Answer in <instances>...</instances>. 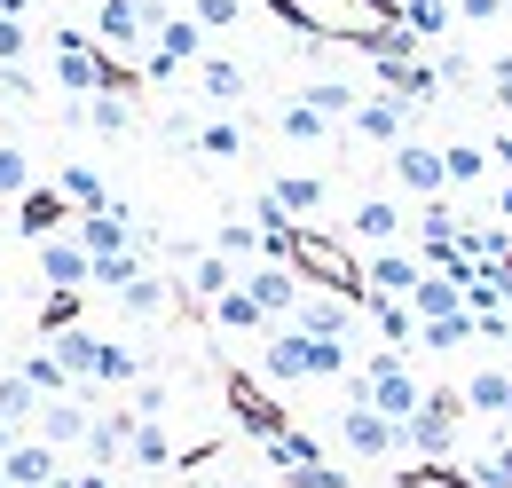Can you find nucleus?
I'll list each match as a JSON object with an SVG mask.
<instances>
[{
    "label": "nucleus",
    "instance_id": "f257e3e1",
    "mask_svg": "<svg viewBox=\"0 0 512 488\" xmlns=\"http://www.w3.org/2000/svg\"><path fill=\"white\" fill-rule=\"evenodd\" d=\"M347 402H371L386 426H410V418L426 410V386L410 378V363H402V355H371V363L347 378Z\"/></svg>",
    "mask_w": 512,
    "mask_h": 488
},
{
    "label": "nucleus",
    "instance_id": "f03ea898",
    "mask_svg": "<svg viewBox=\"0 0 512 488\" xmlns=\"http://www.w3.org/2000/svg\"><path fill=\"white\" fill-rule=\"evenodd\" d=\"M457 426H465V394H457V386H426V410L402 426V449H410V457H449V449H457Z\"/></svg>",
    "mask_w": 512,
    "mask_h": 488
},
{
    "label": "nucleus",
    "instance_id": "7ed1b4c3",
    "mask_svg": "<svg viewBox=\"0 0 512 488\" xmlns=\"http://www.w3.org/2000/svg\"><path fill=\"white\" fill-rule=\"evenodd\" d=\"M339 449L363 465H386V457H402V426H386L371 402H339Z\"/></svg>",
    "mask_w": 512,
    "mask_h": 488
},
{
    "label": "nucleus",
    "instance_id": "20e7f679",
    "mask_svg": "<svg viewBox=\"0 0 512 488\" xmlns=\"http://www.w3.org/2000/svg\"><path fill=\"white\" fill-rule=\"evenodd\" d=\"M79 252L87 260H119V252H142V229H134V205L111 197V213H79Z\"/></svg>",
    "mask_w": 512,
    "mask_h": 488
},
{
    "label": "nucleus",
    "instance_id": "39448f33",
    "mask_svg": "<svg viewBox=\"0 0 512 488\" xmlns=\"http://www.w3.org/2000/svg\"><path fill=\"white\" fill-rule=\"evenodd\" d=\"M237 292H245L268 323H292V307H300V276H292L284 260H253V268L237 276Z\"/></svg>",
    "mask_w": 512,
    "mask_h": 488
},
{
    "label": "nucleus",
    "instance_id": "423d86ee",
    "mask_svg": "<svg viewBox=\"0 0 512 488\" xmlns=\"http://www.w3.org/2000/svg\"><path fill=\"white\" fill-rule=\"evenodd\" d=\"M71 465L48 449V441H32V433H16V449L0 457V488H56Z\"/></svg>",
    "mask_w": 512,
    "mask_h": 488
},
{
    "label": "nucleus",
    "instance_id": "0eeeda50",
    "mask_svg": "<svg viewBox=\"0 0 512 488\" xmlns=\"http://www.w3.org/2000/svg\"><path fill=\"white\" fill-rule=\"evenodd\" d=\"M355 315H363V307L347 300V292H300L292 331H308V339H347V331H355Z\"/></svg>",
    "mask_w": 512,
    "mask_h": 488
},
{
    "label": "nucleus",
    "instance_id": "6e6552de",
    "mask_svg": "<svg viewBox=\"0 0 512 488\" xmlns=\"http://www.w3.org/2000/svg\"><path fill=\"white\" fill-rule=\"evenodd\" d=\"M87 394H64V402H40V418H32V441H48L56 457L64 449H87Z\"/></svg>",
    "mask_w": 512,
    "mask_h": 488
},
{
    "label": "nucleus",
    "instance_id": "1a4fd4ad",
    "mask_svg": "<svg viewBox=\"0 0 512 488\" xmlns=\"http://www.w3.org/2000/svg\"><path fill=\"white\" fill-rule=\"evenodd\" d=\"M64 221H79V213L64 205V189H24V205H16V237L24 244H56Z\"/></svg>",
    "mask_w": 512,
    "mask_h": 488
},
{
    "label": "nucleus",
    "instance_id": "9d476101",
    "mask_svg": "<svg viewBox=\"0 0 512 488\" xmlns=\"http://www.w3.org/2000/svg\"><path fill=\"white\" fill-rule=\"evenodd\" d=\"M426 284V260L418 252H371V268H363V292L371 300H410Z\"/></svg>",
    "mask_w": 512,
    "mask_h": 488
},
{
    "label": "nucleus",
    "instance_id": "9b49d317",
    "mask_svg": "<svg viewBox=\"0 0 512 488\" xmlns=\"http://www.w3.org/2000/svg\"><path fill=\"white\" fill-rule=\"evenodd\" d=\"M260 378H268V386H300V378H308V331L276 323V331L260 339Z\"/></svg>",
    "mask_w": 512,
    "mask_h": 488
},
{
    "label": "nucleus",
    "instance_id": "f8f14e48",
    "mask_svg": "<svg viewBox=\"0 0 512 488\" xmlns=\"http://www.w3.org/2000/svg\"><path fill=\"white\" fill-rule=\"evenodd\" d=\"M394 182L410 189V197H442L449 189V174H442V150H426V142H394Z\"/></svg>",
    "mask_w": 512,
    "mask_h": 488
},
{
    "label": "nucleus",
    "instance_id": "ddd939ff",
    "mask_svg": "<svg viewBox=\"0 0 512 488\" xmlns=\"http://www.w3.org/2000/svg\"><path fill=\"white\" fill-rule=\"evenodd\" d=\"M127 441H134V410H95V418H87V465H95V473L127 465Z\"/></svg>",
    "mask_w": 512,
    "mask_h": 488
},
{
    "label": "nucleus",
    "instance_id": "4468645a",
    "mask_svg": "<svg viewBox=\"0 0 512 488\" xmlns=\"http://www.w3.org/2000/svg\"><path fill=\"white\" fill-rule=\"evenodd\" d=\"M127 465H134V481H150V473H174V465H182V457H174V433L158 426V418H134Z\"/></svg>",
    "mask_w": 512,
    "mask_h": 488
},
{
    "label": "nucleus",
    "instance_id": "2eb2a0df",
    "mask_svg": "<svg viewBox=\"0 0 512 488\" xmlns=\"http://www.w3.org/2000/svg\"><path fill=\"white\" fill-rule=\"evenodd\" d=\"M150 48H158V56L174 63V71H182V63H205V24H197V16H158V32H150Z\"/></svg>",
    "mask_w": 512,
    "mask_h": 488
},
{
    "label": "nucleus",
    "instance_id": "dca6fc26",
    "mask_svg": "<svg viewBox=\"0 0 512 488\" xmlns=\"http://www.w3.org/2000/svg\"><path fill=\"white\" fill-rule=\"evenodd\" d=\"M87 276H95V268H87V252L71 237L40 244V284H48V292H87Z\"/></svg>",
    "mask_w": 512,
    "mask_h": 488
},
{
    "label": "nucleus",
    "instance_id": "f3484780",
    "mask_svg": "<svg viewBox=\"0 0 512 488\" xmlns=\"http://www.w3.org/2000/svg\"><path fill=\"white\" fill-rule=\"evenodd\" d=\"M48 355H56V363H64V378L87 394V386H95V355H103V339L79 323V331H56V339H48Z\"/></svg>",
    "mask_w": 512,
    "mask_h": 488
},
{
    "label": "nucleus",
    "instance_id": "a211bd4d",
    "mask_svg": "<svg viewBox=\"0 0 512 488\" xmlns=\"http://www.w3.org/2000/svg\"><path fill=\"white\" fill-rule=\"evenodd\" d=\"M355 134H363V142H386V150H394V142H402V126H410V111H402V103H394V95H363V103H355Z\"/></svg>",
    "mask_w": 512,
    "mask_h": 488
},
{
    "label": "nucleus",
    "instance_id": "6ab92c4d",
    "mask_svg": "<svg viewBox=\"0 0 512 488\" xmlns=\"http://www.w3.org/2000/svg\"><path fill=\"white\" fill-rule=\"evenodd\" d=\"M347 229H355L363 244H379V252H394V237H402V205H394V197H363V205L347 213Z\"/></svg>",
    "mask_w": 512,
    "mask_h": 488
},
{
    "label": "nucleus",
    "instance_id": "aec40b11",
    "mask_svg": "<svg viewBox=\"0 0 512 488\" xmlns=\"http://www.w3.org/2000/svg\"><path fill=\"white\" fill-rule=\"evenodd\" d=\"M363 315H371V331L386 339V355L418 347V315H410V300H371V292H363Z\"/></svg>",
    "mask_w": 512,
    "mask_h": 488
},
{
    "label": "nucleus",
    "instance_id": "412c9836",
    "mask_svg": "<svg viewBox=\"0 0 512 488\" xmlns=\"http://www.w3.org/2000/svg\"><path fill=\"white\" fill-rule=\"evenodd\" d=\"M237 276H245V268H237V260H221V252H190V300H229V292H237Z\"/></svg>",
    "mask_w": 512,
    "mask_h": 488
},
{
    "label": "nucleus",
    "instance_id": "4be33fe9",
    "mask_svg": "<svg viewBox=\"0 0 512 488\" xmlns=\"http://www.w3.org/2000/svg\"><path fill=\"white\" fill-rule=\"evenodd\" d=\"M56 189H64L71 213H111V189H103V174H95L87 158H71L64 174H56Z\"/></svg>",
    "mask_w": 512,
    "mask_h": 488
},
{
    "label": "nucleus",
    "instance_id": "5701e85b",
    "mask_svg": "<svg viewBox=\"0 0 512 488\" xmlns=\"http://www.w3.org/2000/svg\"><path fill=\"white\" fill-rule=\"evenodd\" d=\"M410 315H418V323H442V315H465V284H457V276H434V268H426V284L410 292Z\"/></svg>",
    "mask_w": 512,
    "mask_h": 488
},
{
    "label": "nucleus",
    "instance_id": "b1692460",
    "mask_svg": "<svg viewBox=\"0 0 512 488\" xmlns=\"http://www.w3.org/2000/svg\"><path fill=\"white\" fill-rule=\"evenodd\" d=\"M260 457H268V465H276L284 481H292V473H308V465H323V449L308 441V433H292V426H276V433H268V441H260Z\"/></svg>",
    "mask_w": 512,
    "mask_h": 488
},
{
    "label": "nucleus",
    "instance_id": "393cba45",
    "mask_svg": "<svg viewBox=\"0 0 512 488\" xmlns=\"http://www.w3.org/2000/svg\"><path fill=\"white\" fill-rule=\"evenodd\" d=\"M457 394H465L473 418H505V410H512V370H473Z\"/></svg>",
    "mask_w": 512,
    "mask_h": 488
},
{
    "label": "nucleus",
    "instance_id": "a878e982",
    "mask_svg": "<svg viewBox=\"0 0 512 488\" xmlns=\"http://www.w3.org/2000/svg\"><path fill=\"white\" fill-rule=\"evenodd\" d=\"M245 87H253L245 63H229V56H205V63H197V95H205V103H237Z\"/></svg>",
    "mask_w": 512,
    "mask_h": 488
},
{
    "label": "nucleus",
    "instance_id": "bb28decb",
    "mask_svg": "<svg viewBox=\"0 0 512 488\" xmlns=\"http://www.w3.org/2000/svg\"><path fill=\"white\" fill-rule=\"evenodd\" d=\"M300 103H308V111H316V119H355V103H363V95H355V87H347V79H308V87H300Z\"/></svg>",
    "mask_w": 512,
    "mask_h": 488
},
{
    "label": "nucleus",
    "instance_id": "cd10ccee",
    "mask_svg": "<svg viewBox=\"0 0 512 488\" xmlns=\"http://www.w3.org/2000/svg\"><path fill=\"white\" fill-rule=\"evenodd\" d=\"M16 378H24V386H32L40 402H64V394H79V386L64 378V363H56L48 347H40V355H24V363H16Z\"/></svg>",
    "mask_w": 512,
    "mask_h": 488
},
{
    "label": "nucleus",
    "instance_id": "c85d7f7f",
    "mask_svg": "<svg viewBox=\"0 0 512 488\" xmlns=\"http://www.w3.org/2000/svg\"><path fill=\"white\" fill-rule=\"evenodd\" d=\"M457 24V0H402V32L410 40H442Z\"/></svg>",
    "mask_w": 512,
    "mask_h": 488
},
{
    "label": "nucleus",
    "instance_id": "c756f323",
    "mask_svg": "<svg viewBox=\"0 0 512 488\" xmlns=\"http://www.w3.org/2000/svg\"><path fill=\"white\" fill-rule=\"evenodd\" d=\"M71 119H79V126H95V134H127V126H134V103L119 95V87H111V95H95V103H79Z\"/></svg>",
    "mask_w": 512,
    "mask_h": 488
},
{
    "label": "nucleus",
    "instance_id": "7c9ffc66",
    "mask_svg": "<svg viewBox=\"0 0 512 488\" xmlns=\"http://www.w3.org/2000/svg\"><path fill=\"white\" fill-rule=\"evenodd\" d=\"M268 197L284 205V221H300V213H316V205H323V182H316V174H276Z\"/></svg>",
    "mask_w": 512,
    "mask_h": 488
},
{
    "label": "nucleus",
    "instance_id": "2f4dec72",
    "mask_svg": "<svg viewBox=\"0 0 512 488\" xmlns=\"http://www.w3.org/2000/svg\"><path fill=\"white\" fill-rule=\"evenodd\" d=\"M32 418H40V394H32V386H24V378H16V370H0V426H32Z\"/></svg>",
    "mask_w": 512,
    "mask_h": 488
},
{
    "label": "nucleus",
    "instance_id": "473e14b6",
    "mask_svg": "<svg viewBox=\"0 0 512 488\" xmlns=\"http://www.w3.org/2000/svg\"><path fill=\"white\" fill-rule=\"evenodd\" d=\"M95 386H142V355L119 347V339H103V355H95Z\"/></svg>",
    "mask_w": 512,
    "mask_h": 488
},
{
    "label": "nucleus",
    "instance_id": "72a5a7b5",
    "mask_svg": "<svg viewBox=\"0 0 512 488\" xmlns=\"http://www.w3.org/2000/svg\"><path fill=\"white\" fill-rule=\"evenodd\" d=\"M465 339H481V323H473V307H465V315H442V323H418V347H434V355H449V347H465Z\"/></svg>",
    "mask_w": 512,
    "mask_h": 488
},
{
    "label": "nucleus",
    "instance_id": "f704fd0d",
    "mask_svg": "<svg viewBox=\"0 0 512 488\" xmlns=\"http://www.w3.org/2000/svg\"><path fill=\"white\" fill-rule=\"evenodd\" d=\"M442 174H449V189H473L481 174H489V150H481V142H449V150H442Z\"/></svg>",
    "mask_w": 512,
    "mask_h": 488
},
{
    "label": "nucleus",
    "instance_id": "c9c22d12",
    "mask_svg": "<svg viewBox=\"0 0 512 488\" xmlns=\"http://www.w3.org/2000/svg\"><path fill=\"white\" fill-rule=\"evenodd\" d=\"M119 307H127V315H142V323H158V315H166V276H150V268H142L127 292H119Z\"/></svg>",
    "mask_w": 512,
    "mask_h": 488
},
{
    "label": "nucleus",
    "instance_id": "e433bc0d",
    "mask_svg": "<svg viewBox=\"0 0 512 488\" xmlns=\"http://www.w3.org/2000/svg\"><path fill=\"white\" fill-rule=\"evenodd\" d=\"M197 150H205L213 166H229V158H245V126H237V119H213V126H197Z\"/></svg>",
    "mask_w": 512,
    "mask_h": 488
},
{
    "label": "nucleus",
    "instance_id": "4c0bfd02",
    "mask_svg": "<svg viewBox=\"0 0 512 488\" xmlns=\"http://www.w3.org/2000/svg\"><path fill=\"white\" fill-rule=\"evenodd\" d=\"M308 378H355L347 339H308Z\"/></svg>",
    "mask_w": 512,
    "mask_h": 488
},
{
    "label": "nucleus",
    "instance_id": "58836bf2",
    "mask_svg": "<svg viewBox=\"0 0 512 488\" xmlns=\"http://www.w3.org/2000/svg\"><path fill=\"white\" fill-rule=\"evenodd\" d=\"M95 276H87V292H127L134 276H142V252H119V260H87Z\"/></svg>",
    "mask_w": 512,
    "mask_h": 488
},
{
    "label": "nucleus",
    "instance_id": "ea45409f",
    "mask_svg": "<svg viewBox=\"0 0 512 488\" xmlns=\"http://www.w3.org/2000/svg\"><path fill=\"white\" fill-rule=\"evenodd\" d=\"M213 323H221V331H276V323H268V315H260L253 300H245V292H229V300H213Z\"/></svg>",
    "mask_w": 512,
    "mask_h": 488
},
{
    "label": "nucleus",
    "instance_id": "a19ab883",
    "mask_svg": "<svg viewBox=\"0 0 512 488\" xmlns=\"http://www.w3.org/2000/svg\"><path fill=\"white\" fill-rule=\"evenodd\" d=\"M213 252H221V260H245V268H253L260 229H253V221H221V229H213Z\"/></svg>",
    "mask_w": 512,
    "mask_h": 488
},
{
    "label": "nucleus",
    "instance_id": "79ce46f5",
    "mask_svg": "<svg viewBox=\"0 0 512 488\" xmlns=\"http://www.w3.org/2000/svg\"><path fill=\"white\" fill-rule=\"evenodd\" d=\"M276 126H284V134H292V142H323V134H331V119H316V111H308V103H300V95H292V103H284V111H276Z\"/></svg>",
    "mask_w": 512,
    "mask_h": 488
},
{
    "label": "nucleus",
    "instance_id": "37998d69",
    "mask_svg": "<svg viewBox=\"0 0 512 488\" xmlns=\"http://www.w3.org/2000/svg\"><path fill=\"white\" fill-rule=\"evenodd\" d=\"M40 323H48V339H56V331H79V323H87V315H79V292H48V300H40Z\"/></svg>",
    "mask_w": 512,
    "mask_h": 488
},
{
    "label": "nucleus",
    "instance_id": "c03bdc74",
    "mask_svg": "<svg viewBox=\"0 0 512 488\" xmlns=\"http://www.w3.org/2000/svg\"><path fill=\"white\" fill-rule=\"evenodd\" d=\"M465 481H473V488H512V441H497V449H489Z\"/></svg>",
    "mask_w": 512,
    "mask_h": 488
},
{
    "label": "nucleus",
    "instance_id": "a18cd8bd",
    "mask_svg": "<svg viewBox=\"0 0 512 488\" xmlns=\"http://www.w3.org/2000/svg\"><path fill=\"white\" fill-rule=\"evenodd\" d=\"M24 189H32V158L16 142H0V197H24Z\"/></svg>",
    "mask_w": 512,
    "mask_h": 488
},
{
    "label": "nucleus",
    "instance_id": "49530a36",
    "mask_svg": "<svg viewBox=\"0 0 512 488\" xmlns=\"http://www.w3.org/2000/svg\"><path fill=\"white\" fill-rule=\"evenodd\" d=\"M127 410H134V418H166V410H174V386H166V378H142Z\"/></svg>",
    "mask_w": 512,
    "mask_h": 488
},
{
    "label": "nucleus",
    "instance_id": "de8ad7c7",
    "mask_svg": "<svg viewBox=\"0 0 512 488\" xmlns=\"http://www.w3.org/2000/svg\"><path fill=\"white\" fill-rule=\"evenodd\" d=\"M190 16L205 24V32H221V24H245V0H197Z\"/></svg>",
    "mask_w": 512,
    "mask_h": 488
},
{
    "label": "nucleus",
    "instance_id": "09e8293b",
    "mask_svg": "<svg viewBox=\"0 0 512 488\" xmlns=\"http://www.w3.org/2000/svg\"><path fill=\"white\" fill-rule=\"evenodd\" d=\"M24 48H32V32H24L16 16H0V71H8V63H24Z\"/></svg>",
    "mask_w": 512,
    "mask_h": 488
},
{
    "label": "nucleus",
    "instance_id": "8fccbe9b",
    "mask_svg": "<svg viewBox=\"0 0 512 488\" xmlns=\"http://www.w3.org/2000/svg\"><path fill=\"white\" fill-rule=\"evenodd\" d=\"M512 0H457V24H497Z\"/></svg>",
    "mask_w": 512,
    "mask_h": 488
},
{
    "label": "nucleus",
    "instance_id": "3c124183",
    "mask_svg": "<svg viewBox=\"0 0 512 488\" xmlns=\"http://www.w3.org/2000/svg\"><path fill=\"white\" fill-rule=\"evenodd\" d=\"M284 488H347V473L339 465H308V473H292Z\"/></svg>",
    "mask_w": 512,
    "mask_h": 488
},
{
    "label": "nucleus",
    "instance_id": "603ef678",
    "mask_svg": "<svg viewBox=\"0 0 512 488\" xmlns=\"http://www.w3.org/2000/svg\"><path fill=\"white\" fill-rule=\"evenodd\" d=\"M56 488H119V481H111V473H95V465H71Z\"/></svg>",
    "mask_w": 512,
    "mask_h": 488
},
{
    "label": "nucleus",
    "instance_id": "864d4df0",
    "mask_svg": "<svg viewBox=\"0 0 512 488\" xmlns=\"http://www.w3.org/2000/svg\"><path fill=\"white\" fill-rule=\"evenodd\" d=\"M489 79H497V103L512 111V56H505V63H489Z\"/></svg>",
    "mask_w": 512,
    "mask_h": 488
},
{
    "label": "nucleus",
    "instance_id": "5fc2aeb1",
    "mask_svg": "<svg viewBox=\"0 0 512 488\" xmlns=\"http://www.w3.org/2000/svg\"><path fill=\"white\" fill-rule=\"evenodd\" d=\"M489 213H497V221H512V182L497 189V197H489Z\"/></svg>",
    "mask_w": 512,
    "mask_h": 488
},
{
    "label": "nucleus",
    "instance_id": "6e6d98bb",
    "mask_svg": "<svg viewBox=\"0 0 512 488\" xmlns=\"http://www.w3.org/2000/svg\"><path fill=\"white\" fill-rule=\"evenodd\" d=\"M489 150H497V166H505V174H512V134H497V142H489Z\"/></svg>",
    "mask_w": 512,
    "mask_h": 488
},
{
    "label": "nucleus",
    "instance_id": "4d7b16f0",
    "mask_svg": "<svg viewBox=\"0 0 512 488\" xmlns=\"http://www.w3.org/2000/svg\"><path fill=\"white\" fill-rule=\"evenodd\" d=\"M24 8H32V0H0V16H16V24H24Z\"/></svg>",
    "mask_w": 512,
    "mask_h": 488
},
{
    "label": "nucleus",
    "instance_id": "13d9d810",
    "mask_svg": "<svg viewBox=\"0 0 512 488\" xmlns=\"http://www.w3.org/2000/svg\"><path fill=\"white\" fill-rule=\"evenodd\" d=\"M8 449H16V426H0V457H8Z\"/></svg>",
    "mask_w": 512,
    "mask_h": 488
},
{
    "label": "nucleus",
    "instance_id": "bf43d9fd",
    "mask_svg": "<svg viewBox=\"0 0 512 488\" xmlns=\"http://www.w3.org/2000/svg\"><path fill=\"white\" fill-rule=\"evenodd\" d=\"M505 418H512V410H505Z\"/></svg>",
    "mask_w": 512,
    "mask_h": 488
}]
</instances>
